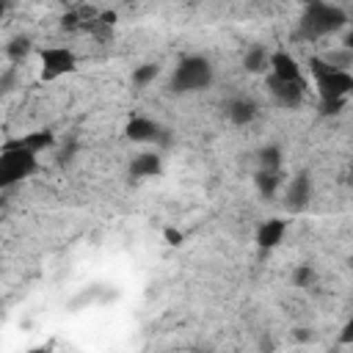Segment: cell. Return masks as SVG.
<instances>
[{"mask_svg":"<svg viewBox=\"0 0 353 353\" xmlns=\"http://www.w3.org/2000/svg\"><path fill=\"white\" fill-rule=\"evenodd\" d=\"M284 234H287V221L284 218H268L256 229V245L270 251V248H276L284 240Z\"/></svg>","mask_w":353,"mask_h":353,"instance_id":"obj_11","label":"cell"},{"mask_svg":"<svg viewBox=\"0 0 353 353\" xmlns=\"http://www.w3.org/2000/svg\"><path fill=\"white\" fill-rule=\"evenodd\" d=\"M268 91H270V97H273V102L279 108L295 110L306 97V80H276V77H268Z\"/></svg>","mask_w":353,"mask_h":353,"instance_id":"obj_8","label":"cell"},{"mask_svg":"<svg viewBox=\"0 0 353 353\" xmlns=\"http://www.w3.org/2000/svg\"><path fill=\"white\" fill-rule=\"evenodd\" d=\"M157 74H160V66H157V63H141V66H135V69H132V85L143 88V85L154 83V77H157Z\"/></svg>","mask_w":353,"mask_h":353,"instance_id":"obj_18","label":"cell"},{"mask_svg":"<svg viewBox=\"0 0 353 353\" xmlns=\"http://www.w3.org/2000/svg\"><path fill=\"white\" fill-rule=\"evenodd\" d=\"M268 69H270V77H276V80H303L295 55H290L287 50H273Z\"/></svg>","mask_w":353,"mask_h":353,"instance_id":"obj_9","label":"cell"},{"mask_svg":"<svg viewBox=\"0 0 353 353\" xmlns=\"http://www.w3.org/2000/svg\"><path fill=\"white\" fill-rule=\"evenodd\" d=\"M212 83V63L204 55H185L176 61L171 80H168V91L174 94H196V91H207Z\"/></svg>","mask_w":353,"mask_h":353,"instance_id":"obj_3","label":"cell"},{"mask_svg":"<svg viewBox=\"0 0 353 353\" xmlns=\"http://www.w3.org/2000/svg\"><path fill=\"white\" fill-rule=\"evenodd\" d=\"M268 61H270V50L262 44H251L243 52V69L248 74H265L268 72Z\"/></svg>","mask_w":353,"mask_h":353,"instance_id":"obj_15","label":"cell"},{"mask_svg":"<svg viewBox=\"0 0 353 353\" xmlns=\"http://www.w3.org/2000/svg\"><path fill=\"white\" fill-rule=\"evenodd\" d=\"M6 14V0H0V17Z\"/></svg>","mask_w":353,"mask_h":353,"instance_id":"obj_27","label":"cell"},{"mask_svg":"<svg viewBox=\"0 0 353 353\" xmlns=\"http://www.w3.org/2000/svg\"><path fill=\"white\" fill-rule=\"evenodd\" d=\"M77 22H80V17H77V14H63V19H61V25H63V28H69V30H74V28H77Z\"/></svg>","mask_w":353,"mask_h":353,"instance_id":"obj_24","label":"cell"},{"mask_svg":"<svg viewBox=\"0 0 353 353\" xmlns=\"http://www.w3.org/2000/svg\"><path fill=\"white\" fill-rule=\"evenodd\" d=\"M347 28V14L325 0H306L301 17V36L303 39H323Z\"/></svg>","mask_w":353,"mask_h":353,"instance_id":"obj_2","label":"cell"},{"mask_svg":"<svg viewBox=\"0 0 353 353\" xmlns=\"http://www.w3.org/2000/svg\"><path fill=\"white\" fill-rule=\"evenodd\" d=\"M160 171H163V154L160 152H141L127 165V174L132 179H149V176H157Z\"/></svg>","mask_w":353,"mask_h":353,"instance_id":"obj_10","label":"cell"},{"mask_svg":"<svg viewBox=\"0 0 353 353\" xmlns=\"http://www.w3.org/2000/svg\"><path fill=\"white\" fill-rule=\"evenodd\" d=\"M124 135L127 141L132 143H168L171 138L165 135V130L149 119V116H132L127 124H124Z\"/></svg>","mask_w":353,"mask_h":353,"instance_id":"obj_7","label":"cell"},{"mask_svg":"<svg viewBox=\"0 0 353 353\" xmlns=\"http://www.w3.org/2000/svg\"><path fill=\"white\" fill-rule=\"evenodd\" d=\"M41 61V80H58L77 69V58L69 47H44L39 52Z\"/></svg>","mask_w":353,"mask_h":353,"instance_id":"obj_5","label":"cell"},{"mask_svg":"<svg viewBox=\"0 0 353 353\" xmlns=\"http://www.w3.org/2000/svg\"><path fill=\"white\" fill-rule=\"evenodd\" d=\"M30 50H33V41H30V36H22V33L11 36L8 44H6V55H8L11 63H22L30 55Z\"/></svg>","mask_w":353,"mask_h":353,"instance_id":"obj_16","label":"cell"},{"mask_svg":"<svg viewBox=\"0 0 353 353\" xmlns=\"http://www.w3.org/2000/svg\"><path fill=\"white\" fill-rule=\"evenodd\" d=\"M323 61H325V63H331L334 69H347V72H350V66H353V50H350V47L331 50V52H328Z\"/></svg>","mask_w":353,"mask_h":353,"instance_id":"obj_19","label":"cell"},{"mask_svg":"<svg viewBox=\"0 0 353 353\" xmlns=\"http://www.w3.org/2000/svg\"><path fill=\"white\" fill-rule=\"evenodd\" d=\"M312 193H314L312 174H309V171H298L295 176L287 179L281 204H284V210L292 212V215H295V212H303V210L309 207V201H312Z\"/></svg>","mask_w":353,"mask_h":353,"instance_id":"obj_6","label":"cell"},{"mask_svg":"<svg viewBox=\"0 0 353 353\" xmlns=\"http://www.w3.org/2000/svg\"><path fill=\"white\" fill-rule=\"evenodd\" d=\"M17 88V66H8L3 74H0V94H8Z\"/></svg>","mask_w":353,"mask_h":353,"instance_id":"obj_21","label":"cell"},{"mask_svg":"<svg viewBox=\"0 0 353 353\" xmlns=\"http://www.w3.org/2000/svg\"><path fill=\"white\" fill-rule=\"evenodd\" d=\"M295 339H312V331L309 328H295Z\"/></svg>","mask_w":353,"mask_h":353,"instance_id":"obj_26","label":"cell"},{"mask_svg":"<svg viewBox=\"0 0 353 353\" xmlns=\"http://www.w3.org/2000/svg\"><path fill=\"white\" fill-rule=\"evenodd\" d=\"M163 237H165L168 245H182V240H185V234L179 229H174V226H165L163 229Z\"/></svg>","mask_w":353,"mask_h":353,"instance_id":"obj_22","label":"cell"},{"mask_svg":"<svg viewBox=\"0 0 353 353\" xmlns=\"http://www.w3.org/2000/svg\"><path fill=\"white\" fill-rule=\"evenodd\" d=\"M256 168H265V171H273V168H281V146L276 143H268L256 152Z\"/></svg>","mask_w":353,"mask_h":353,"instance_id":"obj_17","label":"cell"},{"mask_svg":"<svg viewBox=\"0 0 353 353\" xmlns=\"http://www.w3.org/2000/svg\"><path fill=\"white\" fill-rule=\"evenodd\" d=\"M281 182H284V171L281 168H273V171L256 168V174H254V185H256V190H259L262 199H273L276 190L281 188Z\"/></svg>","mask_w":353,"mask_h":353,"instance_id":"obj_14","label":"cell"},{"mask_svg":"<svg viewBox=\"0 0 353 353\" xmlns=\"http://www.w3.org/2000/svg\"><path fill=\"white\" fill-rule=\"evenodd\" d=\"M309 72H312L314 85H317L320 113L323 116H336L339 110H345L347 97L353 91V74L347 69H334L331 63L323 61V55L309 58Z\"/></svg>","mask_w":353,"mask_h":353,"instance_id":"obj_1","label":"cell"},{"mask_svg":"<svg viewBox=\"0 0 353 353\" xmlns=\"http://www.w3.org/2000/svg\"><path fill=\"white\" fill-rule=\"evenodd\" d=\"M292 281H295V287L309 290V287L317 284V270H314L309 262H306V265H298V268L292 270Z\"/></svg>","mask_w":353,"mask_h":353,"instance_id":"obj_20","label":"cell"},{"mask_svg":"<svg viewBox=\"0 0 353 353\" xmlns=\"http://www.w3.org/2000/svg\"><path fill=\"white\" fill-rule=\"evenodd\" d=\"M339 339H342L345 345H350V342H353V323H347V325H345V334H342Z\"/></svg>","mask_w":353,"mask_h":353,"instance_id":"obj_25","label":"cell"},{"mask_svg":"<svg viewBox=\"0 0 353 353\" xmlns=\"http://www.w3.org/2000/svg\"><path fill=\"white\" fill-rule=\"evenodd\" d=\"M124 3H141V0H124Z\"/></svg>","mask_w":353,"mask_h":353,"instance_id":"obj_28","label":"cell"},{"mask_svg":"<svg viewBox=\"0 0 353 353\" xmlns=\"http://www.w3.org/2000/svg\"><path fill=\"white\" fill-rule=\"evenodd\" d=\"M36 168H39V154H33L22 146L6 143L0 152V190L28 179L30 174H36Z\"/></svg>","mask_w":353,"mask_h":353,"instance_id":"obj_4","label":"cell"},{"mask_svg":"<svg viewBox=\"0 0 353 353\" xmlns=\"http://www.w3.org/2000/svg\"><path fill=\"white\" fill-rule=\"evenodd\" d=\"M256 113H259V105H256L254 99H248V97H237V99H232V102L226 105V116H229V121L237 124V127L251 124V121L256 119Z\"/></svg>","mask_w":353,"mask_h":353,"instance_id":"obj_13","label":"cell"},{"mask_svg":"<svg viewBox=\"0 0 353 353\" xmlns=\"http://www.w3.org/2000/svg\"><path fill=\"white\" fill-rule=\"evenodd\" d=\"M74 152H77V141L72 138V141H69V143L61 149V154H58V163H61V165H63V163H69V160L74 157Z\"/></svg>","mask_w":353,"mask_h":353,"instance_id":"obj_23","label":"cell"},{"mask_svg":"<svg viewBox=\"0 0 353 353\" xmlns=\"http://www.w3.org/2000/svg\"><path fill=\"white\" fill-rule=\"evenodd\" d=\"M8 143H11V146H22V149L39 154V152L55 146V132H52V130H33V132H25V135H19V138H14V141H8Z\"/></svg>","mask_w":353,"mask_h":353,"instance_id":"obj_12","label":"cell"}]
</instances>
